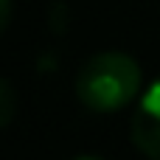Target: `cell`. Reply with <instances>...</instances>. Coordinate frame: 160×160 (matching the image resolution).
I'll return each mask as SVG.
<instances>
[{"label":"cell","mask_w":160,"mask_h":160,"mask_svg":"<svg viewBox=\"0 0 160 160\" xmlns=\"http://www.w3.org/2000/svg\"><path fill=\"white\" fill-rule=\"evenodd\" d=\"M51 25H53L56 34L68 28V8H65V3H56V6H53V11H51Z\"/></svg>","instance_id":"obj_4"},{"label":"cell","mask_w":160,"mask_h":160,"mask_svg":"<svg viewBox=\"0 0 160 160\" xmlns=\"http://www.w3.org/2000/svg\"><path fill=\"white\" fill-rule=\"evenodd\" d=\"M129 132H132V143L146 158L160 160V79H155L143 93Z\"/></svg>","instance_id":"obj_2"},{"label":"cell","mask_w":160,"mask_h":160,"mask_svg":"<svg viewBox=\"0 0 160 160\" xmlns=\"http://www.w3.org/2000/svg\"><path fill=\"white\" fill-rule=\"evenodd\" d=\"M73 160H101V158H93V155H79V158H73Z\"/></svg>","instance_id":"obj_6"},{"label":"cell","mask_w":160,"mask_h":160,"mask_svg":"<svg viewBox=\"0 0 160 160\" xmlns=\"http://www.w3.org/2000/svg\"><path fill=\"white\" fill-rule=\"evenodd\" d=\"M141 87V65L121 51H101L90 56L76 76V96L93 112H112L127 107Z\"/></svg>","instance_id":"obj_1"},{"label":"cell","mask_w":160,"mask_h":160,"mask_svg":"<svg viewBox=\"0 0 160 160\" xmlns=\"http://www.w3.org/2000/svg\"><path fill=\"white\" fill-rule=\"evenodd\" d=\"M11 115H14V90H11V84L3 79V82H0V127H8Z\"/></svg>","instance_id":"obj_3"},{"label":"cell","mask_w":160,"mask_h":160,"mask_svg":"<svg viewBox=\"0 0 160 160\" xmlns=\"http://www.w3.org/2000/svg\"><path fill=\"white\" fill-rule=\"evenodd\" d=\"M8 17H11V0H0V31L8 28Z\"/></svg>","instance_id":"obj_5"}]
</instances>
